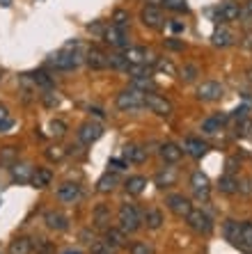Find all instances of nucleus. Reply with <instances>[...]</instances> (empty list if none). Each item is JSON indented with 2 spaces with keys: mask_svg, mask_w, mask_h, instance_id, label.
<instances>
[{
  "mask_svg": "<svg viewBox=\"0 0 252 254\" xmlns=\"http://www.w3.org/2000/svg\"><path fill=\"white\" fill-rule=\"evenodd\" d=\"M236 245L248 250V252H252V222H243V225H241V234H239Z\"/></svg>",
  "mask_w": 252,
  "mask_h": 254,
  "instance_id": "a878e982",
  "label": "nucleus"
},
{
  "mask_svg": "<svg viewBox=\"0 0 252 254\" xmlns=\"http://www.w3.org/2000/svg\"><path fill=\"white\" fill-rule=\"evenodd\" d=\"M65 254H81L78 250H69V252H65Z\"/></svg>",
  "mask_w": 252,
  "mask_h": 254,
  "instance_id": "13d9d810",
  "label": "nucleus"
},
{
  "mask_svg": "<svg viewBox=\"0 0 252 254\" xmlns=\"http://www.w3.org/2000/svg\"><path fill=\"white\" fill-rule=\"evenodd\" d=\"M103 39H106V44H110V46H115V48H129V37H126V30L117 28V25L106 28Z\"/></svg>",
  "mask_w": 252,
  "mask_h": 254,
  "instance_id": "6e6552de",
  "label": "nucleus"
},
{
  "mask_svg": "<svg viewBox=\"0 0 252 254\" xmlns=\"http://www.w3.org/2000/svg\"><path fill=\"white\" fill-rule=\"evenodd\" d=\"M133 87L147 94V89H149V92H154V89H156V83H154L149 76H138V78H133Z\"/></svg>",
  "mask_w": 252,
  "mask_h": 254,
  "instance_id": "f704fd0d",
  "label": "nucleus"
},
{
  "mask_svg": "<svg viewBox=\"0 0 252 254\" xmlns=\"http://www.w3.org/2000/svg\"><path fill=\"white\" fill-rule=\"evenodd\" d=\"M117 108L119 110H140V108H145V92H140V89H124V92H119L117 94Z\"/></svg>",
  "mask_w": 252,
  "mask_h": 254,
  "instance_id": "7ed1b4c3",
  "label": "nucleus"
},
{
  "mask_svg": "<svg viewBox=\"0 0 252 254\" xmlns=\"http://www.w3.org/2000/svg\"><path fill=\"white\" fill-rule=\"evenodd\" d=\"M87 30L92 32V35H101V37H103V32H106L103 23H99V21H96V23H89V25H87Z\"/></svg>",
  "mask_w": 252,
  "mask_h": 254,
  "instance_id": "de8ad7c7",
  "label": "nucleus"
},
{
  "mask_svg": "<svg viewBox=\"0 0 252 254\" xmlns=\"http://www.w3.org/2000/svg\"><path fill=\"white\" fill-rule=\"evenodd\" d=\"M218 188H220V192H225V195H234V192H239V181H236L232 174H225V177L220 179Z\"/></svg>",
  "mask_w": 252,
  "mask_h": 254,
  "instance_id": "7c9ffc66",
  "label": "nucleus"
},
{
  "mask_svg": "<svg viewBox=\"0 0 252 254\" xmlns=\"http://www.w3.org/2000/svg\"><path fill=\"white\" fill-rule=\"evenodd\" d=\"M44 222H46L48 229H53V231L69 229V218H67L62 211H48L46 215H44Z\"/></svg>",
  "mask_w": 252,
  "mask_h": 254,
  "instance_id": "f8f14e48",
  "label": "nucleus"
},
{
  "mask_svg": "<svg viewBox=\"0 0 252 254\" xmlns=\"http://www.w3.org/2000/svg\"><path fill=\"white\" fill-rule=\"evenodd\" d=\"M7 252H9V254H30V252H32V241H30V238H25V236L14 238V241L9 243Z\"/></svg>",
  "mask_w": 252,
  "mask_h": 254,
  "instance_id": "412c9836",
  "label": "nucleus"
},
{
  "mask_svg": "<svg viewBox=\"0 0 252 254\" xmlns=\"http://www.w3.org/2000/svg\"><path fill=\"white\" fill-rule=\"evenodd\" d=\"M241 130H243V135H252V122L246 119L243 124H241Z\"/></svg>",
  "mask_w": 252,
  "mask_h": 254,
  "instance_id": "603ef678",
  "label": "nucleus"
},
{
  "mask_svg": "<svg viewBox=\"0 0 252 254\" xmlns=\"http://www.w3.org/2000/svg\"><path fill=\"white\" fill-rule=\"evenodd\" d=\"M108 222H110V208L106 204H99L94 208V225L103 229V227H108Z\"/></svg>",
  "mask_w": 252,
  "mask_h": 254,
  "instance_id": "c85d7f7f",
  "label": "nucleus"
},
{
  "mask_svg": "<svg viewBox=\"0 0 252 254\" xmlns=\"http://www.w3.org/2000/svg\"><path fill=\"white\" fill-rule=\"evenodd\" d=\"M108 66L110 69H124L126 71V66H129V62H126V58H124V53H112L108 55Z\"/></svg>",
  "mask_w": 252,
  "mask_h": 254,
  "instance_id": "4c0bfd02",
  "label": "nucleus"
},
{
  "mask_svg": "<svg viewBox=\"0 0 252 254\" xmlns=\"http://www.w3.org/2000/svg\"><path fill=\"white\" fill-rule=\"evenodd\" d=\"M142 222H145L149 229H161L163 227V213L159 208H149V211L142 215Z\"/></svg>",
  "mask_w": 252,
  "mask_h": 254,
  "instance_id": "bb28decb",
  "label": "nucleus"
},
{
  "mask_svg": "<svg viewBox=\"0 0 252 254\" xmlns=\"http://www.w3.org/2000/svg\"><path fill=\"white\" fill-rule=\"evenodd\" d=\"M89 254H117V250L106 241H94L89 243Z\"/></svg>",
  "mask_w": 252,
  "mask_h": 254,
  "instance_id": "72a5a7b5",
  "label": "nucleus"
},
{
  "mask_svg": "<svg viewBox=\"0 0 252 254\" xmlns=\"http://www.w3.org/2000/svg\"><path fill=\"white\" fill-rule=\"evenodd\" d=\"M206 149H209V144H206L204 140H199V137H186L181 144V151H186V154L193 156V158H202V156L206 154Z\"/></svg>",
  "mask_w": 252,
  "mask_h": 254,
  "instance_id": "9b49d317",
  "label": "nucleus"
},
{
  "mask_svg": "<svg viewBox=\"0 0 252 254\" xmlns=\"http://www.w3.org/2000/svg\"><path fill=\"white\" fill-rule=\"evenodd\" d=\"M124 188H126V192H129V195H140L142 190L147 188V179L140 177V174L129 177L126 181H124Z\"/></svg>",
  "mask_w": 252,
  "mask_h": 254,
  "instance_id": "5701e85b",
  "label": "nucleus"
},
{
  "mask_svg": "<svg viewBox=\"0 0 252 254\" xmlns=\"http://www.w3.org/2000/svg\"><path fill=\"white\" fill-rule=\"evenodd\" d=\"M165 204H168V208H170L174 215H179V218H186L188 213L193 211L190 199H188V197H183V195H168Z\"/></svg>",
  "mask_w": 252,
  "mask_h": 254,
  "instance_id": "0eeeda50",
  "label": "nucleus"
},
{
  "mask_svg": "<svg viewBox=\"0 0 252 254\" xmlns=\"http://www.w3.org/2000/svg\"><path fill=\"white\" fill-rule=\"evenodd\" d=\"M223 96V85L216 80H206L197 87V99L199 101H218Z\"/></svg>",
  "mask_w": 252,
  "mask_h": 254,
  "instance_id": "1a4fd4ad",
  "label": "nucleus"
},
{
  "mask_svg": "<svg viewBox=\"0 0 252 254\" xmlns=\"http://www.w3.org/2000/svg\"><path fill=\"white\" fill-rule=\"evenodd\" d=\"M101 135H103V126L96 124V122H85V124H81V128H78V140H81V144H85V147L94 144Z\"/></svg>",
  "mask_w": 252,
  "mask_h": 254,
  "instance_id": "423d86ee",
  "label": "nucleus"
},
{
  "mask_svg": "<svg viewBox=\"0 0 252 254\" xmlns=\"http://www.w3.org/2000/svg\"><path fill=\"white\" fill-rule=\"evenodd\" d=\"M145 108H149L152 113H156L159 117H170L172 115V103L168 99L159 94H152V92H147L145 94Z\"/></svg>",
  "mask_w": 252,
  "mask_h": 254,
  "instance_id": "39448f33",
  "label": "nucleus"
},
{
  "mask_svg": "<svg viewBox=\"0 0 252 254\" xmlns=\"http://www.w3.org/2000/svg\"><path fill=\"white\" fill-rule=\"evenodd\" d=\"M239 234H241V225H239V222H234V220H227V222H225V236H227V241H232L236 245V241H239Z\"/></svg>",
  "mask_w": 252,
  "mask_h": 254,
  "instance_id": "c9c22d12",
  "label": "nucleus"
},
{
  "mask_svg": "<svg viewBox=\"0 0 252 254\" xmlns=\"http://www.w3.org/2000/svg\"><path fill=\"white\" fill-rule=\"evenodd\" d=\"M117 184H119L117 174H110V172H108V174H103V177L99 179V184H96V190H99V192H112Z\"/></svg>",
  "mask_w": 252,
  "mask_h": 254,
  "instance_id": "c756f323",
  "label": "nucleus"
},
{
  "mask_svg": "<svg viewBox=\"0 0 252 254\" xmlns=\"http://www.w3.org/2000/svg\"><path fill=\"white\" fill-rule=\"evenodd\" d=\"M183 28H186V25H183L181 21H174V23H172V30H174V32H183Z\"/></svg>",
  "mask_w": 252,
  "mask_h": 254,
  "instance_id": "5fc2aeb1",
  "label": "nucleus"
},
{
  "mask_svg": "<svg viewBox=\"0 0 252 254\" xmlns=\"http://www.w3.org/2000/svg\"><path fill=\"white\" fill-rule=\"evenodd\" d=\"M165 46L170 51H183V42H176V39H165Z\"/></svg>",
  "mask_w": 252,
  "mask_h": 254,
  "instance_id": "09e8293b",
  "label": "nucleus"
},
{
  "mask_svg": "<svg viewBox=\"0 0 252 254\" xmlns=\"http://www.w3.org/2000/svg\"><path fill=\"white\" fill-rule=\"evenodd\" d=\"M5 117H7V108L0 106V119H5Z\"/></svg>",
  "mask_w": 252,
  "mask_h": 254,
  "instance_id": "4d7b16f0",
  "label": "nucleus"
},
{
  "mask_svg": "<svg viewBox=\"0 0 252 254\" xmlns=\"http://www.w3.org/2000/svg\"><path fill=\"white\" fill-rule=\"evenodd\" d=\"M53 181V172L46 170V167H39V170L32 172V179H30V184L35 186V188H48Z\"/></svg>",
  "mask_w": 252,
  "mask_h": 254,
  "instance_id": "6ab92c4d",
  "label": "nucleus"
},
{
  "mask_svg": "<svg viewBox=\"0 0 252 254\" xmlns=\"http://www.w3.org/2000/svg\"><path fill=\"white\" fill-rule=\"evenodd\" d=\"M159 69L165 71V73H170V76H176V66L172 64L170 60H159Z\"/></svg>",
  "mask_w": 252,
  "mask_h": 254,
  "instance_id": "a18cd8bd",
  "label": "nucleus"
},
{
  "mask_svg": "<svg viewBox=\"0 0 252 254\" xmlns=\"http://www.w3.org/2000/svg\"><path fill=\"white\" fill-rule=\"evenodd\" d=\"M225 117H209L202 122V130H204L206 135H216L218 130H220V126H223Z\"/></svg>",
  "mask_w": 252,
  "mask_h": 254,
  "instance_id": "473e14b6",
  "label": "nucleus"
},
{
  "mask_svg": "<svg viewBox=\"0 0 252 254\" xmlns=\"http://www.w3.org/2000/svg\"><path fill=\"white\" fill-rule=\"evenodd\" d=\"M81 238H83V243H87V245H89V243H94V234L89 229L81 231Z\"/></svg>",
  "mask_w": 252,
  "mask_h": 254,
  "instance_id": "3c124183",
  "label": "nucleus"
},
{
  "mask_svg": "<svg viewBox=\"0 0 252 254\" xmlns=\"http://www.w3.org/2000/svg\"><path fill=\"white\" fill-rule=\"evenodd\" d=\"M129 252L131 254H154V248L152 245H147L145 241H135V243H131Z\"/></svg>",
  "mask_w": 252,
  "mask_h": 254,
  "instance_id": "a19ab883",
  "label": "nucleus"
},
{
  "mask_svg": "<svg viewBox=\"0 0 252 254\" xmlns=\"http://www.w3.org/2000/svg\"><path fill=\"white\" fill-rule=\"evenodd\" d=\"M41 103H44L46 108L60 106V94H58V92H53V89H46V92L41 94Z\"/></svg>",
  "mask_w": 252,
  "mask_h": 254,
  "instance_id": "58836bf2",
  "label": "nucleus"
},
{
  "mask_svg": "<svg viewBox=\"0 0 252 254\" xmlns=\"http://www.w3.org/2000/svg\"><path fill=\"white\" fill-rule=\"evenodd\" d=\"M181 147L179 144H174V142H165V144H161V158L165 160V163H170V165H174V163H179L181 160Z\"/></svg>",
  "mask_w": 252,
  "mask_h": 254,
  "instance_id": "dca6fc26",
  "label": "nucleus"
},
{
  "mask_svg": "<svg viewBox=\"0 0 252 254\" xmlns=\"http://www.w3.org/2000/svg\"><path fill=\"white\" fill-rule=\"evenodd\" d=\"M163 5L168 7V9H176V12H186L188 9L186 0H163Z\"/></svg>",
  "mask_w": 252,
  "mask_h": 254,
  "instance_id": "37998d69",
  "label": "nucleus"
},
{
  "mask_svg": "<svg viewBox=\"0 0 252 254\" xmlns=\"http://www.w3.org/2000/svg\"><path fill=\"white\" fill-rule=\"evenodd\" d=\"M30 80L41 89H51L53 87V78L48 76L46 71H35V73H30Z\"/></svg>",
  "mask_w": 252,
  "mask_h": 254,
  "instance_id": "2f4dec72",
  "label": "nucleus"
},
{
  "mask_svg": "<svg viewBox=\"0 0 252 254\" xmlns=\"http://www.w3.org/2000/svg\"><path fill=\"white\" fill-rule=\"evenodd\" d=\"M211 42H213V46L225 48V46H229V44H232V35H229L227 30H216V32H213V37H211Z\"/></svg>",
  "mask_w": 252,
  "mask_h": 254,
  "instance_id": "e433bc0d",
  "label": "nucleus"
},
{
  "mask_svg": "<svg viewBox=\"0 0 252 254\" xmlns=\"http://www.w3.org/2000/svg\"><path fill=\"white\" fill-rule=\"evenodd\" d=\"M106 243H110L112 248H124L126 245V234L119 227H106Z\"/></svg>",
  "mask_w": 252,
  "mask_h": 254,
  "instance_id": "aec40b11",
  "label": "nucleus"
},
{
  "mask_svg": "<svg viewBox=\"0 0 252 254\" xmlns=\"http://www.w3.org/2000/svg\"><path fill=\"white\" fill-rule=\"evenodd\" d=\"M81 62H83L81 53H76V51L71 53L69 48H65V51H60L58 55H53L48 64L53 66V69H58V71H71V69H76Z\"/></svg>",
  "mask_w": 252,
  "mask_h": 254,
  "instance_id": "20e7f679",
  "label": "nucleus"
},
{
  "mask_svg": "<svg viewBox=\"0 0 252 254\" xmlns=\"http://www.w3.org/2000/svg\"><path fill=\"white\" fill-rule=\"evenodd\" d=\"M85 62L89 64V69L94 71H101V69H108V55L101 51V48L92 46L87 51V58H85Z\"/></svg>",
  "mask_w": 252,
  "mask_h": 254,
  "instance_id": "ddd939ff",
  "label": "nucleus"
},
{
  "mask_svg": "<svg viewBox=\"0 0 252 254\" xmlns=\"http://www.w3.org/2000/svg\"><path fill=\"white\" fill-rule=\"evenodd\" d=\"M46 158H48V160H55V163H58V160L65 158V149H62V147H51V149H46Z\"/></svg>",
  "mask_w": 252,
  "mask_h": 254,
  "instance_id": "c03bdc74",
  "label": "nucleus"
},
{
  "mask_svg": "<svg viewBox=\"0 0 252 254\" xmlns=\"http://www.w3.org/2000/svg\"><path fill=\"white\" fill-rule=\"evenodd\" d=\"M126 62L129 64H145L147 62V51L142 46H129L126 48V53H124Z\"/></svg>",
  "mask_w": 252,
  "mask_h": 254,
  "instance_id": "b1692460",
  "label": "nucleus"
},
{
  "mask_svg": "<svg viewBox=\"0 0 252 254\" xmlns=\"http://www.w3.org/2000/svg\"><path fill=\"white\" fill-rule=\"evenodd\" d=\"M110 165L115 167V170H124V167H126V163H124V160H119V158H110Z\"/></svg>",
  "mask_w": 252,
  "mask_h": 254,
  "instance_id": "864d4df0",
  "label": "nucleus"
},
{
  "mask_svg": "<svg viewBox=\"0 0 252 254\" xmlns=\"http://www.w3.org/2000/svg\"><path fill=\"white\" fill-rule=\"evenodd\" d=\"M197 73H199V69L195 64H186L183 66V71H181V78L186 80V83H193L195 78H197Z\"/></svg>",
  "mask_w": 252,
  "mask_h": 254,
  "instance_id": "79ce46f5",
  "label": "nucleus"
},
{
  "mask_svg": "<svg viewBox=\"0 0 252 254\" xmlns=\"http://www.w3.org/2000/svg\"><path fill=\"white\" fill-rule=\"evenodd\" d=\"M241 7L236 5V2H227V5H223L220 9H218L216 18L220 21V23H227V21H239L241 18Z\"/></svg>",
  "mask_w": 252,
  "mask_h": 254,
  "instance_id": "f3484780",
  "label": "nucleus"
},
{
  "mask_svg": "<svg viewBox=\"0 0 252 254\" xmlns=\"http://www.w3.org/2000/svg\"><path fill=\"white\" fill-rule=\"evenodd\" d=\"M142 227V215L135 208V204H122L119 208V229L124 234H133Z\"/></svg>",
  "mask_w": 252,
  "mask_h": 254,
  "instance_id": "f257e3e1",
  "label": "nucleus"
},
{
  "mask_svg": "<svg viewBox=\"0 0 252 254\" xmlns=\"http://www.w3.org/2000/svg\"><path fill=\"white\" fill-rule=\"evenodd\" d=\"M190 186H193L195 195L199 199H206L209 197V177H206L204 172H193L190 174Z\"/></svg>",
  "mask_w": 252,
  "mask_h": 254,
  "instance_id": "4468645a",
  "label": "nucleus"
},
{
  "mask_svg": "<svg viewBox=\"0 0 252 254\" xmlns=\"http://www.w3.org/2000/svg\"><path fill=\"white\" fill-rule=\"evenodd\" d=\"M14 126V122L9 117H5V119H0V133H5V130H9Z\"/></svg>",
  "mask_w": 252,
  "mask_h": 254,
  "instance_id": "8fccbe9b",
  "label": "nucleus"
},
{
  "mask_svg": "<svg viewBox=\"0 0 252 254\" xmlns=\"http://www.w3.org/2000/svg\"><path fill=\"white\" fill-rule=\"evenodd\" d=\"M176 184V172L174 167H165V170H161L159 174H156V186L159 188H170V186Z\"/></svg>",
  "mask_w": 252,
  "mask_h": 254,
  "instance_id": "393cba45",
  "label": "nucleus"
},
{
  "mask_svg": "<svg viewBox=\"0 0 252 254\" xmlns=\"http://www.w3.org/2000/svg\"><path fill=\"white\" fill-rule=\"evenodd\" d=\"M81 197V186L78 184H62L58 188V199L60 201H65V204H74V201Z\"/></svg>",
  "mask_w": 252,
  "mask_h": 254,
  "instance_id": "2eb2a0df",
  "label": "nucleus"
},
{
  "mask_svg": "<svg viewBox=\"0 0 252 254\" xmlns=\"http://www.w3.org/2000/svg\"><path fill=\"white\" fill-rule=\"evenodd\" d=\"M186 225L195 231V234H202V236H209L213 231V220L209 213H204L202 208H193V211L186 215Z\"/></svg>",
  "mask_w": 252,
  "mask_h": 254,
  "instance_id": "f03ea898",
  "label": "nucleus"
},
{
  "mask_svg": "<svg viewBox=\"0 0 252 254\" xmlns=\"http://www.w3.org/2000/svg\"><path fill=\"white\" fill-rule=\"evenodd\" d=\"M18 158L16 147H2L0 149V167H12Z\"/></svg>",
  "mask_w": 252,
  "mask_h": 254,
  "instance_id": "cd10ccee",
  "label": "nucleus"
},
{
  "mask_svg": "<svg viewBox=\"0 0 252 254\" xmlns=\"http://www.w3.org/2000/svg\"><path fill=\"white\" fill-rule=\"evenodd\" d=\"M9 170H12V179L14 181H16V184H28L30 179H32V165H28V163H14L12 167H9Z\"/></svg>",
  "mask_w": 252,
  "mask_h": 254,
  "instance_id": "a211bd4d",
  "label": "nucleus"
},
{
  "mask_svg": "<svg viewBox=\"0 0 252 254\" xmlns=\"http://www.w3.org/2000/svg\"><path fill=\"white\" fill-rule=\"evenodd\" d=\"M248 9H250V14H252V0H250V2H248Z\"/></svg>",
  "mask_w": 252,
  "mask_h": 254,
  "instance_id": "bf43d9fd",
  "label": "nucleus"
},
{
  "mask_svg": "<svg viewBox=\"0 0 252 254\" xmlns=\"http://www.w3.org/2000/svg\"><path fill=\"white\" fill-rule=\"evenodd\" d=\"M124 158L129 160V163L140 165V163H145L147 160V149L135 147V144H129V147H124Z\"/></svg>",
  "mask_w": 252,
  "mask_h": 254,
  "instance_id": "4be33fe9",
  "label": "nucleus"
},
{
  "mask_svg": "<svg viewBox=\"0 0 252 254\" xmlns=\"http://www.w3.org/2000/svg\"><path fill=\"white\" fill-rule=\"evenodd\" d=\"M51 130H53L55 135H65V133H67L65 122H58V119H55V122H51Z\"/></svg>",
  "mask_w": 252,
  "mask_h": 254,
  "instance_id": "49530a36",
  "label": "nucleus"
},
{
  "mask_svg": "<svg viewBox=\"0 0 252 254\" xmlns=\"http://www.w3.org/2000/svg\"><path fill=\"white\" fill-rule=\"evenodd\" d=\"M129 21H131V16H129V12H124V9H117V12L112 14V25H117V28L126 30Z\"/></svg>",
  "mask_w": 252,
  "mask_h": 254,
  "instance_id": "ea45409f",
  "label": "nucleus"
},
{
  "mask_svg": "<svg viewBox=\"0 0 252 254\" xmlns=\"http://www.w3.org/2000/svg\"><path fill=\"white\" fill-rule=\"evenodd\" d=\"M142 23L147 25V28H161V25L165 23V16L163 12H161L156 5H147L145 9H142Z\"/></svg>",
  "mask_w": 252,
  "mask_h": 254,
  "instance_id": "9d476101",
  "label": "nucleus"
},
{
  "mask_svg": "<svg viewBox=\"0 0 252 254\" xmlns=\"http://www.w3.org/2000/svg\"><path fill=\"white\" fill-rule=\"evenodd\" d=\"M89 113H92L94 115V117H103V110H101V108H89Z\"/></svg>",
  "mask_w": 252,
  "mask_h": 254,
  "instance_id": "6e6d98bb",
  "label": "nucleus"
}]
</instances>
